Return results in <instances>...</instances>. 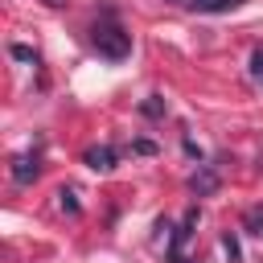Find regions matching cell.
<instances>
[{
  "label": "cell",
  "instance_id": "1",
  "mask_svg": "<svg viewBox=\"0 0 263 263\" xmlns=\"http://www.w3.org/2000/svg\"><path fill=\"white\" fill-rule=\"evenodd\" d=\"M90 41H95V49H99L103 58H111V62H123V58L132 53V37L119 29L115 16H103V21L90 29Z\"/></svg>",
  "mask_w": 263,
  "mask_h": 263
},
{
  "label": "cell",
  "instance_id": "2",
  "mask_svg": "<svg viewBox=\"0 0 263 263\" xmlns=\"http://www.w3.org/2000/svg\"><path fill=\"white\" fill-rule=\"evenodd\" d=\"M37 173H41V156H37V152H21V156L12 160V181H16V185L37 181Z\"/></svg>",
  "mask_w": 263,
  "mask_h": 263
},
{
  "label": "cell",
  "instance_id": "3",
  "mask_svg": "<svg viewBox=\"0 0 263 263\" xmlns=\"http://www.w3.org/2000/svg\"><path fill=\"white\" fill-rule=\"evenodd\" d=\"M218 185H222V177H218V168H214V164H201V168L189 177V189H193L197 197H210V193H218Z\"/></svg>",
  "mask_w": 263,
  "mask_h": 263
},
{
  "label": "cell",
  "instance_id": "4",
  "mask_svg": "<svg viewBox=\"0 0 263 263\" xmlns=\"http://www.w3.org/2000/svg\"><path fill=\"white\" fill-rule=\"evenodd\" d=\"M82 160H86L95 173H103V168H111V164H115V148H107V144H103V148H86V156H82Z\"/></svg>",
  "mask_w": 263,
  "mask_h": 263
},
{
  "label": "cell",
  "instance_id": "5",
  "mask_svg": "<svg viewBox=\"0 0 263 263\" xmlns=\"http://www.w3.org/2000/svg\"><path fill=\"white\" fill-rule=\"evenodd\" d=\"M193 12H230V8H238L242 0H185Z\"/></svg>",
  "mask_w": 263,
  "mask_h": 263
},
{
  "label": "cell",
  "instance_id": "6",
  "mask_svg": "<svg viewBox=\"0 0 263 263\" xmlns=\"http://www.w3.org/2000/svg\"><path fill=\"white\" fill-rule=\"evenodd\" d=\"M242 226H247L251 234H263V205H251V210L242 214Z\"/></svg>",
  "mask_w": 263,
  "mask_h": 263
},
{
  "label": "cell",
  "instance_id": "7",
  "mask_svg": "<svg viewBox=\"0 0 263 263\" xmlns=\"http://www.w3.org/2000/svg\"><path fill=\"white\" fill-rule=\"evenodd\" d=\"M58 205H62L66 214H78V197H74V189H62V193H58Z\"/></svg>",
  "mask_w": 263,
  "mask_h": 263
},
{
  "label": "cell",
  "instance_id": "8",
  "mask_svg": "<svg viewBox=\"0 0 263 263\" xmlns=\"http://www.w3.org/2000/svg\"><path fill=\"white\" fill-rule=\"evenodd\" d=\"M140 111H144V115H152V119H160V115H164V103H160V95H152V99H148Z\"/></svg>",
  "mask_w": 263,
  "mask_h": 263
},
{
  "label": "cell",
  "instance_id": "9",
  "mask_svg": "<svg viewBox=\"0 0 263 263\" xmlns=\"http://www.w3.org/2000/svg\"><path fill=\"white\" fill-rule=\"evenodd\" d=\"M12 58H16V62H37V53H33L29 45H12Z\"/></svg>",
  "mask_w": 263,
  "mask_h": 263
},
{
  "label": "cell",
  "instance_id": "10",
  "mask_svg": "<svg viewBox=\"0 0 263 263\" xmlns=\"http://www.w3.org/2000/svg\"><path fill=\"white\" fill-rule=\"evenodd\" d=\"M222 247H226V255H230V263H238V259H242V251H238V242H234L230 234L222 238Z\"/></svg>",
  "mask_w": 263,
  "mask_h": 263
},
{
  "label": "cell",
  "instance_id": "11",
  "mask_svg": "<svg viewBox=\"0 0 263 263\" xmlns=\"http://www.w3.org/2000/svg\"><path fill=\"white\" fill-rule=\"evenodd\" d=\"M251 78H263V45H259L255 58H251Z\"/></svg>",
  "mask_w": 263,
  "mask_h": 263
},
{
  "label": "cell",
  "instance_id": "12",
  "mask_svg": "<svg viewBox=\"0 0 263 263\" xmlns=\"http://www.w3.org/2000/svg\"><path fill=\"white\" fill-rule=\"evenodd\" d=\"M132 148H136V152H140V156H152V152H156V144H152V140H136V144H132Z\"/></svg>",
  "mask_w": 263,
  "mask_h": 263
},
{
  "label": "cell",
  "instance_id": "13",
  "mask_svg": "<svg viewBox=\"0 0 263 263\" xmlns=\"http://www.w3.org/2000/svg\"><path fill=\"white\" fill-rule=\"evenodd\" d=\"M45 4H49V8H62V4H66V0H45Z\"/></svg>",
  "mask_w": 263,
  "mask_h": 263
}]
</instances>
